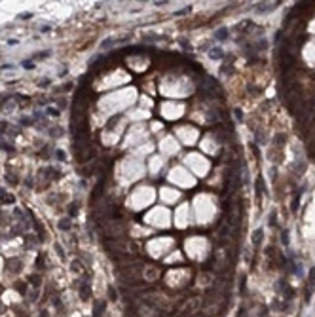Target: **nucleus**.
I'll return each mask as SVG.
<instances>
[{"label":"nucleus","instance_id":"obj_2","mask_svg":"<svg viewBox=\"0 0 315 317\" xmlns=\"http://www.w3.org/2000/svg\"><path fill=\"white\" fill-rule=\"evenodd\" d=\"M262 236H264V232H262V230H256L254 236H252V243H254V245H260V243H262Z\"/></svg>","mask_w":315,"mask_h":317},{"label":"nucleus","instance_id":"obj_9","mask_svg":"<svg viewBox=\"0 0 315 317\" xmlns=\"http://www.w3.org/2000/svg\"><path fill=\"white\" fill-rule=\"evenodd\" d=\"M110 44H112V38H107V40L102 42V47H107V46H110Z\"/></svg>","mask_w":315,"mask_h":317},{"label":"nucleus","instance_id":"obj_1","mask_svg":"<svg viewBox=\"0 0 315 317\" xmlns=\"http://www.w3.org/2000/svg\"><path fill=\"white\" fill-rule=\"evenodd\" d=\"M215 38L217 40H228V29H218L215 32Z\"/></svg>","mask_w":315,"mask_h":317},{"label":"nucleus","instance_id":"obj_3","mask_svg":"<svg viewBox=\"0 0 315 317\" xmlns=\"http://www.w3.org/2000/svg\"><path fill=\"white\" fill-rule=\"evenodd\" d=\"M209 55H211L213 59H218V57H222L224 53H222V49H218V47H215L213 51H209Z\"/></svg>","mask_w":315,"mask_h":317},{"label":"nucleus","instance_id":"obj_5","mask_svg":"<svg viewBox=\"0 0 315 317\" xmlns=\"http://www.w3.org/2000/svg\"><path fill=\"white\" fill-rule=\"evenodd\" d=\"M80 296H82V298H84V300H86V298H87V296H89V289H87V285H84V289H82V287H80Z\"/></svg>","mask_w":315,"mask_h":317},{"label":"nucleus","instance_id":"obj_11","mask_svg":"<svg viewBox=\"0 0 315 317\" xmlns=\"http://www.w3.org/2000/svg\"><path fill=\"white\" fill-rule=\"evenodd\" d=\"M15 289H17V291H21V292H23V291H25V285H19V283H17V285H15Z\"/></svg>","mask_w":315,"mask_h":317},{"label":"nucleus","instance_id":"obj_8","mask_svg":"<svg viewBox=\"0 0 315 317\" xmlns=\"http://www.w3.org/2000/svg\"><path fill=\"white\" fill-rule=\"evenodd\" d=\"M108 298H110V300H116V291H114V289H108Z\"/></svg>","mask_w":315,"mask_h":317},{"label":"nucleus","instance_id":"obj_12","mask_svg":"<svg viewBox=\"0 0 315 317\" xmlns=\"http://www.w3.org/2000/svg\"><path fill=\"white\" fill-rule=\"evenodd\" d=\"M69 211H70V215H74V213H76V205H70V209H69Z\"/></svg>","mask_w":315,"mask_h":317},{"label":"nucleus","instance_id":"obj_7","mask_svg":"<svg viewBox=\"0 0 315 317\" xmlns=\"http://www.w3.org/2000/svg\"><path fill=\"white\" fill-rule=\"evenodd\" d=\"M59 226H61V230H69V228H70V222H69V220H61Z\"/></svg>","mask_w":315,"mask_h":317},{"label":"nucleus","instance_id":"obj_10","mask_svg":"<svg viewBox=\"0 0 315 317\" xmlns=\"http://www.w3.org/2000/svg\"><path fill=\"white\" fill-rule=\"evenodd\" d=\"M23 67H25V69H32V63H30V61H23Z\"/></svg>","mask_w":315,"mask_h":317},{"label":"nucleus","instance_id":"obj_4","mask_svg":"<svg viewBox=\"0 0 315 317\" xmlns=\"http://www.w3.org/2000/svg\"><path fill=\"white\" fill-rule=\"evenodd\" d=\"M102 311H104V304L101 302L99 306H95V317H101V315H102Z\"/></svg>","mask_w":315,"mask_h":317},{"label":"nucleus","instance_id":"obj_6","mask_svg":"<svg viewBox=\"0 0 315 317\" xmlns=\"http://www.w3.org/2000/svg\"><path fill=\"white\" fill-rule=\"evenodd\" d=\"M256 194H258V196H262V177H258V179H256Z\"/></svg>","mask_w":315,"mask_h":317}]
</instances>
